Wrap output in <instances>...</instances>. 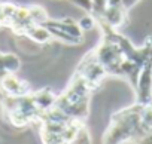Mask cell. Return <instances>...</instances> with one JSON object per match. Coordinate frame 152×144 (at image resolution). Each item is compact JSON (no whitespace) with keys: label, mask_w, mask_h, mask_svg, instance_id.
<instances>
[{"label":"cell","mask_w":152,"mask_h":144,"mask_svg":"<svg viewBox=\"0 0 152 144\" xmlns=\"http://www.w3.org/2000/svg\"><path fill=\"white\" fill-rule=\"evenodd\" d=\"M2 95H3V94H2V91H0V97H2Z\"/></svg>","instance_id":"obj_3"},{"label":"cell","mask_w":152,"mask_h":144,"mask_svg":"<svg viewBox=\"0 0 152 144\" xmlns=\"http://www.w3.org/2000/svg\"><path fill=\"white\" fill-rule=\"evenodd\" d=\"M93 25H94V20H93V18H90V17H85V18L79 22V27H81V28H84V30L93 28Z\"/></svg>","instance_id":"obj_2"},{"label":"cell","mask_w":152,"mask_h":144,"mask_svg":"<svg viewBox=\"0 0 152 144\" xmlns=\"http://www.w3.org/2000/svg\"><path fill=\"white\" fill-rule=\"evenodd\" d=\"M0 88L5 92H8L12 97H24L27 95V89H26V83L23 80H20L18 77H15L14 75L8 73L0 77Z\"/></svg>","instance_id":"obj_1"}]
</instances>
